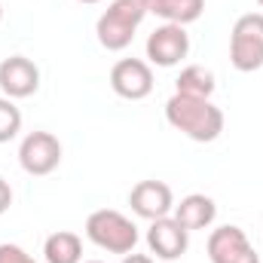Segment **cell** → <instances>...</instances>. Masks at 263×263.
Wrapping results in <instances>:
<instances>
[{"mask_svg":"<svg viewBox=\"0 0 263 263\" xmlns=\"http://www.w3.org/2000/svg\"><path fill=\"white\" fill-rule=\"evenodd\" d=\"M18 165L28 175H34V178L52 175L62 165V141L52 132H31V135H25L22 144H18Z\"/></svg>","mask_w":263,"mask_h":263,"instance_id":"obj_5","label":"cell"},{"mask_svg":"<svg viewBox=\"0 0 263 263\" xmlns=\"http://www.w3.org/2000/svg\"><path fill=\"white\" fill-rule=\"evenodd\" d=\"M190 52V34L184 31V25H159L150 37H147V59L156 67H175L181 65Z\"/></svg>","mask_w":263,"mask_h":263,"instance_id":"obj_7","label":"cell"},{"mask_svg":"<svg viewBox=\"0 0 263 263\" xmlns=\"http://www.w3.org/2000/svg\"><path fill=\"white\" fill-rule=\"evenodd\" d=\"M0 22H3V3H0Z\"/></svg>","mask_w":263,"mask_h":263,"instance_id":"obj_21","label":"cell"},{"mask_svg":"<svg viewBox=\"0 0 263 263\" xmlns=\"http://www.w3.org/2000/svg\"><path fill=\"white\" fill-rule=\"evenodd\" d=\"M178 89V95H190V98H211V92H214V73L208 70V67L202 65H190L181 70V77H178V83H175Z\"/></svg>","mask_w":263,"mask_h":263,"instance_id":"obj_15","label":"cell"},{"mask_svg":"<svg viewBox=\"0 0 263 263\" xmlns=\"http://www.w3.org/2000/svg\"><path fill=\"white\" fill-rule=\"evenodd\" d=\"M165 120L168 126L184 132L190 141L211 144L223 132V110L211 98H190V95H172L165 101Z\"/></svg>","mask_w":263,"mask_h":263,"instance_id":"obj_1","label":"cell"},{"mask_svg":"<svg viewBox=\"0 0 263 263\" xmlns=\"http://www.w3.org/2000/svg\"><path fill=\"white\" fill-rule=\"evenodd\" d=\"M132 211L144 220H159L175 211V193L162 181H138L129 193Z\"/></svg>","mask_w":263,"mask_h":263,"instance_id":"obj_9","label":"cell"},{"mask_svg":"<svg viewBox=\"0 0 263 263\" xmlns=\"http://www.w3.org/2000/svg\"><path fill=\"white\" fill-rule=\"evenodd\" d=\"M147 245L159 260H178L190 248V233L175 217H159V220H150Z\"/></svg>","mask_w":263,"mask_h":263,"instance_id":"obj_10","label":"cell"},{"mask_svg":"<svg viewBox=\"0 0 263 263\" xmlns=\"http://www.w3.org/2000/svg\"><path fill=\"white\" fill-rule=\"evenodd\" d=\"M22 132V110L12 104V98H0V144L12 141Z\"/></svg>","mask_w":263,"mask_h":263,"instance_id":"obj_16","label":"cell"},{"mask_svg":"<svg viewBox=\"0 0 263 263\" xmlns=\"http://www.w3.org/2000/svg\"><path fill=\"white\" fill-rule=\"evenodd\" d=\"M80 3H98V0H80Z\"/></svg>","mask_w":263,"mask_h":263,"instance_id":"obj_20","label":"cell"},{"mask_svg":"<svg viewBox=\"0 0 263 263\" xmlns=\"http://www.w3.org/2000/svg\"><path fill=\"white\" fill-rule=\"evenodd\" d=\"M0 263H37L25 248H18V245H12V242H3L0 245Z\"/></svg>","mask_w":263,"mask_h":263,"instance_id":"obj_17","label":"cell"},{"mask_svg":"<svg viewBox=\"0 0 263 263\" xmlns=\"http://www.w3.org/2000/svg\"><path fill=\"white\" fill-rule=\"evenodd\" d=\"M230 65L242 73L263 67V12H245L230 34Z\"/></svg>","mask_w":263,"mask_h":263,"instance_id":"obj_4","label":"cell"},{"mask_svg":"<svg viewBox=\"0 0 263 263\" xmlns=\"http://www.w3.org/2000/svg\"><path fill=\"white\" fill-rule=\"evenodd\" d=\"M257 3H260V6H263V0H257Z\"/></svg>","mask_w":263,"mask_h":263,"instance_id":"obj_23","label":"cell"},{"mask_svg":"<svg viewBox=\"0 0 263 263\" xmlns=\"http://www.w3.org/2000/svg\"><path fill=\"white\" fill-rule=\"evenodd\" d=\"M0 89L6 98H31L40 89V67L25 55H9L0 62Z\"/></svg>","mask_w":263,"mask_h":263,"instance_id":"obj_11","label":"cell"},{"mask_svg":"<svg viewBox=\"0 0 263 263\" xmlns=\"http://www.w3.org/2000/svg\"><path fill=\"white\" fill-rule=\"evenodd\" d=\"M150 15H159L168 25H190L205 12V0H141Z\"/></svg>","mask_w":263,"mask_h":263,"instance_id":"obj_13","label":"cell"},{"mask_svg":"<svg viewBox=\"0 0 263 263\" xmlns=\"http://www.w3.org/2000/svg\"><path fill=\"white\" fill-rule=\"evenodd\" d=\"M214 217H217V205H214V199L205 196V193H190V196H184L175 205V220H178L187 233H193V230H208V227L214 223Z\"/></svg>","mask_w":263,"mask_h":263,"instance_id":"obj_12","label":"cell"},{"mask_svg":"<svg viewBox=\"0 0 263 263\" xmlns=\"http://www.w3.org/2000/svg\"><path fill=\"white\" fill-rule=\"evenodd\" d=\"M43 257L46 263H83V242L77 233L59 230L43 242Z\"/></svg>","mask_w":263,"mask_h":263,"instance_id":"obj_14","label":"cell"},{"mask_svg":"<svg viewBox=\"0 0 263 263\" xmlns=\"http://www.w3.org/2000/svg\"><path fill=\"white\" fill-rule=\"evenodd\" d=\"M123 263H153V257H147V254H135V251H129V254L123 257Z\"/></svg>","mask_w":263,"mask_h":263,"instance_id":"obj_19","label":"cell"},{"mask_svg":"<svg viewBox=\"0 0 263 263\" xmlns=\"http://www.w3.org/2000/svg\"><path fill=\"white\" fill-rule=\"evenodd\" d=\"M208 260L211 263H260V254L248 242L242 227H217L208 236Z\"/></svg>","mask_w":263,"mask_h":263,"instance_id":"obj_6","label":"cell"},{"mask_svg":"<svg viewBox=\"0 0 263 263\" xmlns=\"http://www.w3.org/2000/svg\"><path fill=\"white\" fill-rule=\"evenodd\" d=\"M144 15H147V9H144L141 0H114V3L101 12V18H98V25H95L98 43H101L107 52L126 49L132 40H135V31L141 28Z\"/></svg>","mask_w":263,"mask_h":263,"instance_id":"obj_2","label":"cell"},{"mask_svg":"<svg viewBox=\"0 0 263 263\" xmlns=\"http://www.w3.org/2000/svg\"><path fill=\"white\" fill-rule=\"evenodd\" d=\"M9 205H12V187H9V181L0 178V214H6Z\"/></svg>","mask_w":263,"mask_h":263,"instance_id":"obj_18","label":"cell"},{"mask_svg":"<svg viewBox=\"0 0 263 263\" xmlns=\"http://www.w3.org/2000/svg\"><path fill=\"white\" fill-rule=\"evenodd\" d=\"M110 89L126 101H141L153 92V70L141 59H120L110 70Z\"/></svg>","mask_w":263,"mask_h":263,"instance_id":"obj_8","label":"cell"},{"mask_svg":"<svg viewBox=\"0 0 263 263\" xmlns=\"http://www.w3.org/2000/svg\"><path fill=\"white\" fill-rule=\"evenodd\" d=\"M86 263H101V260H86Z\"/></svg>","mask_w":263,"mask_h":263,"instance_id":"obj_22","label":"cell"},{"mask_svg":"<svg viewBox=\"0 0 263 263\" xmlns=\"http://www.w3.org/2000/svg\"><path fill=\"white\" fill-rule=\"evenodd\" d=\"M86 236L98 248L110 254H129L138 245V227L132 223L123 211L114 208H98L86 217Z\"/></svg>","mask_w":263,"mask_h":263,"instance_id":"obj_3","label":"cell"}]
</instances>
